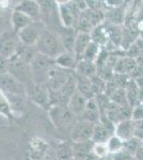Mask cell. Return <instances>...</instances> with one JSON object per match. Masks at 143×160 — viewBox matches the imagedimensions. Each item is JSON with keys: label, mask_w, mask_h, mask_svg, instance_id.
<instances>
[{"label": "cell", "mask_w": 143, "mask_h": 160, "mask_svg": "<svg viewBox=\"0 0 143 160\" xmlns=\"http://www.w3.org/2000/svg\"><path fill=\"white\" fill-rule=\"evenodd\" d=\"M48 115L56 129L61 133H66L69 138L73 127L79 120L67 106H51L48 109Z\"/></svg>", "instance_id": "6da1fadb"}, {"label": "cell", "mask_w": 143, "mask_h": 160, "mask_svg": "<svg viewBox=\"0 0 143 160\" xmlns=\"http://www.w3.org/2000/svg\"><path fill=\"white\" fill-rule=\"evenodd\" d=\"M35 49L38 51V53H41V55L46 56L48 58L54 59V60L61 53H63L65 51L63 46H62L58 33L54 32L53 30L49 29L46 30L40 40L38 41V43L35 45Z\"/></svg>", "instance_id": "7a4b0ae2"}, {"label": "cell", "mask_w": 143, "mask_h": 160, "mask_svg": "<svg viewBox=\"0 0 143 160\" xmlns=\"http://www.w3.org/2000/svg\"><path fill=\"white\" fill-rule=\"evenodd\" d=\"M58 11L60 22L63 28L76 29L81 12L76 1H58Z\"/></svg>", "instance_id": "3957f363"}, {"label": "cell", "mask_w": 143, "mask_h": 160, "mask_svg": "<svg viewBox=\"0 0 143 160\" xmlns=\"http://www.w3.org/2000/svg\"><path fill=\"white\" fill-rule=\"evenodd\" d=\"M47 30V27L42 20H34L29 26L23 29L17 33L20 43L25 46H33L36 45L38 41L40 40L43 33Z\"/></svg>", "instance_id": "277c9868"}, {"label": "cell", "mask_w": 143, "mask_h": 160, "mask_svg": "<svg viewBox=\"0 0 143 160\" xmlns=\"http://www.w3.org/2000/svg\"><path fill=\"white\" fill-rule=\"evenodd\" d=\"M22 43L18 38L17 33L12 29L4 30L0 33V56L7 59H12L19 50Z\"/></svg>", "instance_id": "5b68a950"}, {"label": "cell", "mask_w": 143, "mask_h": 160, "mask_svg": "<svg viewBox=\"0 0 143 160\" xmlns=\"http://www.w3.org/2000/svg\"><path fill=\"white\" fill-rule=\"evenodd\" d=\"M26 90H27V96L35 105L47 110L51 107L50 92L48 91L47 87L45 84L36 83V82L33 81L29 86L26 87Z\"/></svg>", "instance_id": "8992f818"}, {"label": "cell", "mask_w": 143, "mask_h": 160, "mask_svg": "<svg viewBox=\"0 0 143 160\" xmlns=\"http://www.w3.org/2000/svg\"><path fill=\"white\" fill-rule=\"evenodd\" d=\"M56 64L54 59L48 58L41 53H38L33 61L31 62V72H32L33 81L36 83H43L45 81V77L47 72Z\"/></svg>", "instance_id": "52a82bcc"}, {"label": "cell", "mask_w": 143, "mask_h": 160, "mask_svg": "<svg viewBox=\"0 0 143 160\" xmlns=\"http://www.w3.org/2000/svg\"><path fill=\"white\" fill-rule=\"evenodd\" d=\"M94 126H95V124L87 122V121L79 118L71 131L69 140H71L73 143L92 141Z\"/></svg>", "instance_id": "ba28073f"}, {"label": "cell", "mask_w": 143, "mask_h": 160, "mask_svg": "<svg viewBox=\"0 0 143 160\" xmlns=\"http://www.w3.org/2000/svg\"><path fill=\"white\" fill-rule=\"evenodd\" d=\"M0 90L4 94H19L27 96L25 84L22 83L11 73H6L0 76Z\"/></svg>", "instance_id": "9c48e42d"}, {"label": "cell", "mask_w": 143, "mask_h": 160, "mask_svg": "<svg viewBox=\"0 0 143 160\" xmlns=\"http://www.w3.org/2000/svg\"><path fill=\"white\" fill-rule=\"evenodd\" d=\"M15 11L22 12L24 14L28 15L33 20H41V8L38 4V1L34 0H23L18 2L14 8Z\"/></svg>", "instance_id": "30bf717a"}, {"label": "cell", "mask_w": 143, "mask_h": 160, "mask_svg": "<svg viewBox=\"0 0 143 160\" xmlns=\"http://www.w3.org/2000/svg\"><path fill=\"white\" fill-rule=\"evenodd\" d=\"M126 17V10L125 4L120 6L116 8H111V9L106 10V20L105 22L112 25L124 26Z\"/></svg>", "instance_id": "8fae6325"}, {"label": "cell", "mask_w": 143, "mask_h": 160, "mask_svg": "<svg viewBox=\"0 0 143 160\" xmlns=\"http://www.w3.org/2000/svg\"><path fill=\"white\" fill-rule=\"evenodd\" d=\"M92 42V38H91L90 33H85V32H78L77 31V35H76V40H75L74 44V55L76 56L77 60H81L82 56H84L85 49L88 48V46L90 45Z\"/></svg>", "instance_id": "7c38bea8"}, {"label": "cell", "mask_w": 143, "mask_h": 160, "mask_svg": "<svg viewBox=\"0 0 143 160\" xmlns=\"http://www.w3.org/2000/svg\"><path fill=\"white\" fill-rule=\"evenodd\" d=\"M100 118H101V112H100V108H98L97 104H96L95 99L93 98V99L88 100L85 109L80 118L87 121V122L97 124V123H100Z\"/></svg>", "instance_id": "4fadbf2b"}, {"label": "cell", "mask_w": 143, "mask_h": 160, "mask_svg": "<svg viewBox=\"0 0 143 160\" xmlns=\"http://www.w3.org/2000/svg\"><path fill=\"white\" fill-rule=\"evenodd\" d=\"M114 135L118 136L123 141L129 140L135 137V122L134 120L122 121L115 125Z\"/></svg>", "instance_id": "5bb4252c"}, {"label": "cell", "mask_w": 143, "mask_h": 160, "mask_svg": "<svg viewBox=\"0 0 143 160\" xmlns=\"http://www.w3.org/2000/svg\"><path fill=\"white\" fill-rule=\"evenodd\" d=\"M10 22H11L12 30L14 31L15 33H18L23 29H25L27 26H29L32 22H34V20L28 16V15L24 14V13L15 11L14 10L11 14Z\"/></svg>", "instance_id": "9a60e30c"}, {"label": "cell", "mask_w": 143, "mask_h": 160, "mask_svg": "<svg viewBox=\"0 0 143 160\" xmlns=\"http://www.w3.org/2000/svg\"><path fill=\"white\" fill-rule=\"evenodd\" d=\"M58 35L64 50L69 51V52H73L74 51L75 40H76V35H77V30L69 29V28H61V30L58 31Z\"/></svg>", "instance_id": "2e32d148"}, {"label": "cell", "mask_w": 143, "mask_h": 160, "mask_svg": "<svg viewBox=\"0 0 143 160\" xmlns=\"http://www.w3.org/2000/svg\"><path fill=\"white\" fill-rule=\"evenodd\" d=\"M87 102H88V99L82 96L80 93H78L77 90H76V92L72 95L67 107L69 108V110H71L78 118H80L82 115V113H84V109H85Z\"/></svg>", "instance_id": "e0dca14e"}, {"label": "cell", "mask_w": 143, "mask_h": 160, "mask_svg": "<svg viewBox=\"0 0 143 160\" xmlns=\"http://www.w3.org/2000/svg\"><path fill=\"white\" fill-rule=\"evenodd\" d=\"M8 102L14 115H22L26 109V95L6 94Z\"/></svg>", "instance_id": "ac0fdd59"}, {"label": "cell", "mask_w": 143, "mask_h": 160, "mask_svg": "<svg viewBox=\"0 0 143 160\" xmlns=\"http://www.w3.org/2000/svg\"><path fill=\"white\" fill-rule=\"evenodd\" d=\"M76 90L78 93H80V94L84 97H85L88 100L93 99L95 97V94L92 89L91 79L87 78V77H82V76H79V75H76Z\"/></svg>", "instance_id": "d6986e66"}, {"label": "cell", "mask_w": 143, "mask_h": 160, "mask_svg": "<svg viewBox=\"0 0 143 160\" xmlns=\"http://www.w3.org/2000/svg\"><path fill=\"white\" fill-rule=\"evenodd\" d=\"M105 27L108 33L109 42L113 44L115 47L121 48L122 40H123V33H124V26L112 25L105 22Z\"/></svg>", "instance_id": "ffe728a7"}, {"label": "cell", "mask_w": 143, "mask_h": 160, "mask_svg": "<svg viewBox=\"0 0 143 160\" xmlns=\"http://www.w3.org/2000/svg\"><path fill=\"white\" fill-rule=\"evenodd\" d=\"M75 74L79 75L82 77H87V78H92L97 75V68L94 62L87 61V60H81L78 61L76 68H75Z\"/></svg>", "instance_id": "44dd1931"}, {"label": "cell", "mask_w": 143, "mask_h": 160, "mask_svg": "<svg viewBox=\"0 0 143 160\" xmlns=\"http://www.w3.org/2000/svg\"><path fill=\"white\" fill-rule=\"evenodd\" d=\"M54 61H56L57 65L60 66L61 68L73 72H75V68H76V65L78 63L76 56L73 52H69V51H64Z\"/></svg>", "instance_id": "7402d4cb"}, {"label": "cell", "mask_w": 143, "mask_h": 160, "mask_svg": "<svg viewBox=\"0 0 143 160\" xmlns=\"http://www.w3.org/2000/svg\"><path fill=\"white\" fill-rule=\"evenodd\" d=\"M90 34H91V38H92V42L100 45L103 49L109 43V38H108V33H107V30H106L105 24L95 27Z\"/></svg>", "instance_id": "603a6c76"}, {"label": "cell", "mask_w": 143, "mask_h": 160, "mask_svg": "<svg viewBox=\"0 0 143 160\" xmlns=\"http://www.w3.org/2000/svg\"><path fill=\"white\" fill-rule=\"evenodd\" d=\"M93 141L79 142V143H73V149H74V156L78 160H82L85 156L93 153Z\"/></svg>", "instance_id": "cb8c5ba5"}, {"label": "cell", "mask_w": 143, "mask_h": 160, "mask_svg": "<svg viewBox=\"0 0 143 160\" xmlns=\"http://www.w3.org/2000/svg\"><path fill=\"white\" fill-rule=\"evenodd\" d=\"M125 90H126L127 102H128V105L130 106L131 108H134V107H136L137 105H139L140 104V102H139L140 89H139V87L137 86L136 81H135L132 78H131L130 81H129V83L127 84Z\"/></svg>", "instance_id": "d4e9b609"}, {"label": "cell", "mask_w": 143, "mask_h": 160, "mask_svg": "<svg viewBox=\"0 0 143 160\" xmlns=\"http://www.w3.org/2000/svg\"><path fill=\"white\" fill-rule=\"evenodd\" d=\"M57 158L58 160H72L75 158L72 141L60 144L57 148Z\"/></svg>", "instance_id": "484cf974"}, {"label": "cell", "mask_w": 143, "mask_h": 160, "mask_svg": "<svg viewBox=\"0 0 143 160\" xmlns=\"http://www.w3.org/2000/svg\"><path fill=\"white\" fill-rule=\"evenodd\" d=\"M101 50H103V48H101L100 45H97V44L94 42H91V44L88 46L87 49H85L84 56H82V59L87 61L94 62L95 63L98 56L100 55Z\"/></svg>", "instance_id": "4316f807"}, {"label": "cell", "mask_w": 143, "mask_h": 160, "mask_svg": "<svg viewBox=\"0 0 143 160\" xmlns=\"http://www.w3.org/2000/svg\"><path fill=\"white\" fill-rule=\"evenodd\" d=\"M106 144H107V148L109 149L110 155H114V154L119 153V152L123 151V148H124V141L115 135H113L111 137Z\"/></svg>", "instance_id": "83f0119b"}, {"label": "cell", "mask_w": 143, "mask_h": 160, "mask_svg": "<svg viewBox=\"0 0 143 160\" xmlns=\"http://www.w3.org/2000/svg\"><path fill=\"white\" fill-rule=\"evenodd\" d=\"M0 114H1L2 117L9 118V120H12V118H14V114H13L9 102H8L6 94H4L1 90H0Z\"/></svg>", "instance_id": "f1b7e54d"}, {"label": "cell", "mask_w": 143, "mask_h": 160, "mask_svg": "<svg viewBox=\"0 0 143 160\" xmlns=\"http://www.w3.org/2000/svg\"><path fill=\"white\" fill-rule=\"evenodd\" d=\"M91 83H92V89L94 92L95 96L100 94H105L106 92V86H107V81L101 79L100 76H94L91 78Z\"/></svg>", "instance_id": "f546056e"}, {"label": "cell", "mask_w": 143, "mask_h": 160, "mask_svg": "<svg viewBox=\"0 0 143 160\" xmlns=\"http://www.w3.org/2000/svg\"><path fill=\"white\" fill-rule=\"evenodd\" d=\"M141 140H139V139L137 138H131L129 139V140H126L124 141V151L126 152V153L130 154L131 156H135V154L137 153V151L141 148Z\"/></svg>", "instance_id": "4dcf8cb0"}, {"label": "cell", "mask_w": 143, "mask_h": 160, "mask_svg": "<svg viewBox=\"0 0 143 160\" xmlns=\"http://www.w3.org/2000/svg\"><path fill=\"white\" fill-rule=\"evenodd\" d=\"M93 154L98 159H108L110 157V153H109V149L106 143H94Z\"/></svg>", "instance_id": "1f68e13d"}, {"label": "cell", "mask_w": 143, "mask_h": 160, "mask_svg": "<svg viewBox=\"0 0 143 160\" xmlns=\"http://www.w3.org/2000/svg\"><path fill=\"white\" fill-rule=\"evenodd\" d=\"M110 100L112 102H114V104L119 105V106H127L128 105V102H127L126 90L125 89H119L113 95H111L110 96Z\"/></svg>", "instance_id": "d6a6232c"}, {"label": "cell", "mask_w": 143, "mask_h": 160, "mask_svg": "<svg viewBox=\"0 0 143 160\" xmlns=\"http://www.w3.org/2000/svg\"><path fill=\"white\" fill-rule=\"evenodd\" d=\"M96 104H97L98 108H100L101 114H103V112L105 111V109L107 108V106L109 105V102H111L110 100V97H108L106 94H100V95H96L94 97Z\"/></svg>", "instance_id": "836d02e7"}, {"label": "cell", "mask_w": 143, "mask_h": 160, "mask_svg": "<svg viewBox=\"0 0 143 160\" xmlns=\"http://www.w3.org/2000/svg\"><path fill=\"white\" fill-rule=\"evenodd\" d=\"M120 89L118 82H116V80L114 79V77L111 80H109L107 81V86H106V92L105 94L107 95L108 97H110L111 95H113L114 93H115L118 90Z\"/></svg>", "instance_id": "e575fe53"}, {"label": "cell", "mask_w": 143, "mask_h": 160, "mask_svg": "<svg viewBox=\"0 0 143 160\" xmlns=\"http://www.w3.org/2000/svg\"><path fill=\"white\" fill-rule=\"evenodd\" d=\"M135 122V138L143 140V120L134 121Z\"/></svg>", "instance_id": "d590c367"}, {"label": "cell", "mask_w": 143, "mask_h": 160, "mask_svg": "<svg viewBox=\"0 0 143 160\" xmlns=\"http://www.w3.org/2000/svg\"><path fill=\"white\" fill-rule=\"evenodd\" d=\"M132 159H134V156L126 153L124 149L114 155H110V160H132Z\"/></svg>", "instance_id": "8d00e7d4"}, {"label": "cell", "mask_w": 143, "mask_h": 160, "mask_svg": "<svg viewBox=\"0 0 143 160\" xmlns=\"http://www.w3.org/2000/svg\"><path fill=\"white\" fill-rule=\"evenodd\" d=\"M131 120L138 121V120H143V105L139 104L136 107L132 108V114H131Z\"/></svg>", "instance_id": "74e56055"}, {"label": "cell", "mask_w": 143, "mask_h": 160, "mask_svg": "<svg viewBox=\"0 0 143 160\" xmlns=\"http://www.w3.org/2000/svg\"><path fill=\"white\" fill-rule=\"evenodd\" d=\"M10 69V60L4 57L0 56V76L6 73H9Z\"/></svg>", "instance_id": "f35d334b"}, {"label": "cell", "mask_w": 143, "mask_h": 160, "mask_svg": "<svg viewBox=\"0 0 143 160\" xmlns=\"http://www.w3.org/2000/svg\"><path fill=\"white\" fill-rule=\"evenodd\" d=\"M4 25H6V16H4V13L0 9V31L3 32V28H4Z\"/></svg>", "instance_id": "ab89813d"}, {"label": "cell", "mask_w": 143, "mask_h": 160, "mask_svg": "<svg viewBox=\"0 0 143 160\" xmlns=\"http://www.w3.org/2000/svg\"><path fill=\"white\" fill-rule=\"evenodd\" d=\"M134 158L136 160H143V146L141 145V148L137 151V153L135 154Z\"/></svg>", "instance_id": "60d3db41"}, {"label": "cell", "mask_w": 143, "mask_h": 160, "mask_svg": "<svg viewBox=\"0 0 143 160\" xmlns=\"http://www.w3.org/2000/svg\"><path fill=\"white\" fill-rule=\"evenodd\" d=\"M141 144H142V146H143V140H141Z\"/></svg>", "instance_id": "b9f144b4"}, {"label": "cell", "mask_w": 143, "mask_h": 160, "mask_svg": "<svg viewBox=\"0 0 143 160\" xmlns=\"http://www.w3.org/2000/svg\"><path fill=\"white\" fill-rule=\"evenodd\" d=\"M72 160H78V159H76V158H74V159H72Z\"/></svg>", "instance_id": "7bdbcfd3"}]
</instances>
